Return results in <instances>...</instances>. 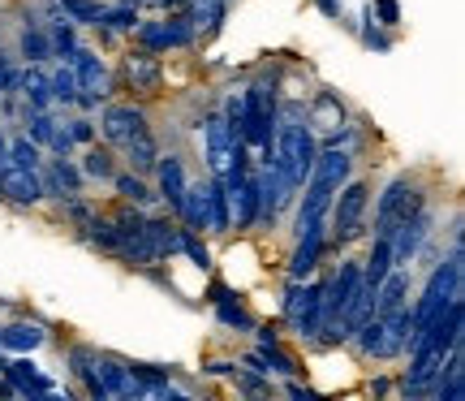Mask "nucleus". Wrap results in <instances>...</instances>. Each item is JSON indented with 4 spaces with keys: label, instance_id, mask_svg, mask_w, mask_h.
Masks as SVG:
<instances>
[{
    "label": "nucleus",
    "instance_id": "nucleus-1",
    "mask_svg": "<svg viewBox=\"0 0 465 401\" xmlns=\"http://www.w3.org/2000/svg\"><path fill=\"white\" fill-rule=\"evenodd\" d=\"M353 350L362 354L366 363H392L401 354L410 350V341H414V316H410V302L397 306V311H388V316H371L366 324L353 328Z\"/></svg>",
    "mask_w": 465,
    "mask_h": 401
},
{
    "label": "nucleus",
    "instance_id": "nucleus-2",
    "mask_svg": "<svg viewBox=\"0 0 465 401\" xmlns=\"http://www.w3.org/2000/svg\"><path fill=\"white\" fill-rule=\"evenodd\" d=\"M366 216H371V185L362 177H349L332 195V207H328V246L345 251L353 242H362L371 234Z\"/></svg>",
    "mask_w": 465,
    "mask_h": 401
},
{
    "label": "nucleus",
    "instance_id": "nucleus-3",
    "mask_svg": "<svg viewBox=\"0 0 465 401\" xmlns=\"http://www.w3.org/2000/svg\"><path fill=\"white\" fill-rule=\"evenodd\" d=\"M306 125L315 130L319 147H328V143H336V147H353V125H349V108L345 100L336 95L332 86H319L315 100L306 104Z\"/></svg>",
    "mask_w": 465,
    "mask_h": 401
},
{
    "label": "nucleus",
    "instance_id": "nucleus-4",
    "mask_svg": "<svg viewBox=\"0 0 465 401\" xmlns=\"http://www.w3.org/2000/svg\"><path fill=\"white\" fill-rule=\"evenodd\" d=\"M422 203H427V190H422L410 173L392 177V182L375 195V237H388L405 216H414Z\"/></svg>",
    "mask_w": 465,
    "mask_h": 401
},
{
    "label": "nucleus",
    "instance_id": "nucleus-5",
    "mask_svg": "<svg viewBox=\"0 0 465 401\" xmlns=\"http://www.w3.org/2000/svg\"><path fill=\"white\" fill-rule=\"evenodd\" d=\"M130 35H134V44H138V48L155 52V56L194 48V44H199V35H194V26H190V17L185 14H164V17H151V22L138 17V26H134Z\"/></svg>",
    "mask_w": 465,
    "mask_h": 401
},
{
    "label": "nucleus",
    "instance_id": "nucleus-6",
    "mask_svg": "<svg viewBox=\"0 0 465 401\" xmlns=\"http://www.w3.org/2000/svg\"><path fill=\"white\" fill-rule=\"evenodd\" d=\"M116 86L134 91L138 100H151V95H160V86H164V61H160L155 52H147V48H138V44H130V48L121 52Z\"/></svg>",
    "mask_w": 465,
    "mask_h": 401
},
{
    "label": "nucleus",
    "instance_id": "nucleus-7",
    "mask_svg": "<svg viewBox=\"0 0 465 401\" xmlns=\"http://www.w3.org/2000/svg\"><path fill=\"white\" fill-rule=\"evenodd\" d=\"M435 220H440V212H435L431 203H422V207H418L414 216H405L397 225V229H392V234H388V251H392V267H410L418 259V251H422V242H427V237L435 234L431 225Z\"/></svg>",
    "mask_w": 465,
    "mask_h": 401
},
{
    "label": "nucleus",
    "instance_id": "nucleus-8",
    "mask_svg": "<svg viewBox=\"0 0 465 401\" xmlns=\"http://www.w3.org/2000/svg\"><path fill=\"white\" fill-rule=\"evenodd\" d=\"M284 324L302 341H315L319 324H323V316H319V281H311V276L306 281H289V289H284Z\"/></svg>",
    "mask_w": 465,
    "mask_h": 401
},
{
    "label": "nucleus",
    "instance_id": "nucleus-9",
    "mask_svg": "<svg viewBox=\"0 0 465 401\" xmlns=\"http://www.w3.org/2000/svg\"><path fill=\"white\" fill-rule=\"evenodd\" d=\"M95 130L104 134V143L108 147H125L130 138H138V134L151 130V117L143 104H100V121H95Z\"/></svg>",
    "mask_w": 465,
    "mask_h": 401
},
{
    "label": "nucleus",
    "instance_id": "nucleus-10",
    "mask_svg": "<svg viewBox=\"0 0 465 401\" xmlns=\"http://www.w3.org/2000/svg\"><path fill=\"white\" fill-rule=\"evenodd\" d=\"M237 143H242V134H232L229 121L220 117V113H207V121H203V160H207V173H212V177H220V182L229 177Z\"/></svg>",
    "mask_w": 465,
    "mask_h": 401
},
{
    "label": "nucleus",
    "instance_id": "nucleus-11",
    "mask_svg": "<svg viewBox=\"0 0 465 401\" xmlns=\"http://www.w3.org/2000/svg\"><path fill=\"white\" fill-rule=\"evenodd\" d=\"M39 185H44V199L61 203L69 195H83V168L74 165V155H44V165H39Z\"/></svg>",
    "mask_w": 465,
    "mask_h": 401
},
{
    "label": "nucleus",
    "instance_id": "nucleus-12",
    "mask_svg": "<svg viewBox=\"0 0 465 401\" xmlns=\"http://www.w3.org/2000/svg\"><path fill=\"white\" fill-rule=\"evenodd\" d=\"M69 65H74L78 91H91V95L108 100V91L116 86V78H113V69H108V61L100 56V48H91V44H78V48H74V56H69Z\"/></svg>",
    "mask_w": 465,
    "mask_h": 401
},
{
    "label": "nucleus",
    "instance_id": "nucleus-13",
    "mask_svg": "<svg viewBox=\"0 0 465 401\" xmlns=\"http://www.w3.org/2000/svg\"><path fill=\"white\" fill-rule=\"evenodd\" d=\"M293 242H298V246H293V255H289L284 276H289V281H306V276H315L319 259H323V251H328V220H319V225H311V229H302Z\"/></svg>",
    "mask_w": 465,
    "mask_h": 401
},
{
    "label": "nucleus",
    "instance_id": "nucleus-14",
    "mask_svg": "<svg viewBox=\"0 0 465 401\" xmlns=\"http://www.w3.org/2000/svg\"><path fill=\"white\" fill-rule=\"evenodd\" d=\"M155 195H160V203L168 207V216H177V207H182V195H185V160L177 155V151H160V160H155Z\"/></svg>",
    "mask_w": 465,
    "mask_h": 401
},
{
    "label": "nucleus",
    "instance_id": "nucleus-15",
    "mask_svg": "<svg viewBox=\"0 0 465 401\" xmlns=\"http://www.w3.org/2000/svg\"><path fill=\"white\" fill-rule=\"evenodd\" d=\"M91 371H95V380H100L104 397H138V376L130 371V363H125V358L95 350V363H91Z\"/></svg>",
    "mask_w": 465,
    "mask_h": 401
},
{
    "label": "nucleus",
    "instance_id": "nucleus-16",
    "mask_svg": "<svg viewBox=\"0 0 465 401\" xmlns=\"http://www.w3.org/2000/svg\"><path fill=\"white\" fill-rule=\"evenodd\" d=\"M0 199H9L14 207H39L44 199V185H39V173L31 168H14L0 165Z\"/></svg>",
    "mask_w": 465,
    "mask_h": 401
},
{
    "label": "nucleus",
    "instance_id": "nucleus-17",
    "mask_svg": "<svg viewBox=\"0 0 465 401\" xmlns=\"http://www.w3.org/2000/svg\"><path fill=\"white\" fill-rule=\"evenodd\" d=\"M0 376L14 385L17 397H52V393H61V388H56V380H48V376L35 367L26 354H22V358H14V363H5V371H0Z\"/></svg>",
    "mask_w": 465,
    "mask_h": 401
},
{
    "label": "nucleus",
    "instance_id": "nucleus-18",
    "mask_svg": "<svg viewBox=\"0 0 465 401\" xmlns=\"http://www.w3.org/2000/svg\"><path fill=\"white\" fill-rule=\"evenodd\" d=\"M17 100H22V108H35V113H56L48 65H22V74H17Z\"/></svg>",
    "mask_w": 465,
    "mask_h": 401
},
{
    "label": "nucleus",
    "instance_id": "nucleus-19",
    "mask_svg": "<svg viewBox=\"0 0 465 401\" xmlns=\"http://www.w3.org/2000/svg\"><path fill=\"white\" fill-rule=\"evenodd\" d=\"M435 401H461L465 397V341H457L449 354H444V367L431 385Z\"/></svg>",
    "mask_w": 465,
    "mask_h": 401
},
{
    "label": "nucleus",
    "instance_id": "nucleus-20",
    "mask_svg": "<svg viewBox=\"0 0 465 401\" xmlns=\"http://www.w3.org/2000/svg\"><path fill=\"white\" fill-rule=\"evenodd\" d=\"M229 203H232V229H254L259 207H263V199H259V173L254 168L229 190Z\"/></svg>",
    "mask_w": 465,
    "mask_h": 401
},
{
    "label": "nucleus",
    "instance_id": "nucleus-21",
    "mask_svg": "<svg viewBox=\"0 0 465 401\" xmlns=\"http://www.w3.org/2000/svg\"><path fill=\"white\" fill-rule=\"evenodd\" d=\"M108 185L116 190L121 203H134V207H143V212H155V207H160V195H155V185H151L143 173H130V168L121 173V168H116Z\"/></svg>",
    "mask_w": 465,
    "mask_h": 401
},
{
    "label": "nucleus",
    "instance_id": "nucleus-22",
    "mask_svg": "<svg viewBox=\"0 0 465 401\" xmlns=\"http://www.w3.org/2000/svg\"><path fill=\"white\" fill-rule=\"evenodd\" d=\"M22 65H48L52 61V48H48V31H44V22L35 14H26L22 22V35H17V52H14Z\"/></svg>",
    "mask_w": 465,
    "mask_h": 401
},
{
    "label": "nucleus",
    "instance_id": "nucleus-23",
    "mask_svg": "<svg viewBox=\"0 0 465 401\" xmlns=\"http://www.w3.org/2000/svg\"><path fill=\"white\" fill-rule=\"evenodd\" d=\"M190 17V26L199 39H212V35L224 31V22H229V0H190L182 9Z\"/></svg>",
    "mask_w": 465,
    "mask_h": 401
},
{
    "label": "nucleus",
    "instance_id": "nucleus-24",
    "mask_svg": "<svg viewBox=\"0 0 465 401\" xmlns=\"http://www.w3.org/2000/svg\"><path fill=\"white\" fill-rule=\"evenodd\" d=\"M48 341V328L35 324V319H17V324H0V350L14 354H35Z\"/></svg>",
    "mask_w": 465,
    "mask_h": 401
},
{
    "label": "nucleus",
    "instance_id": "nucleus-25",
    "mask_svg": "<svg viewBox=\"0 0 465 401\" xmlns=\"http://www.w3.org/2000/svg\"><path fill=\"white\" fill-rule=\"evenodd\" d=\"M207 234L212 237L232 234V203H229V190H224L220 177H207Z\"/></svg>",
    "mask_w": 465,
    "mask_h": 401
},
{
    "label": "nucleus",
    "instance_id": "nucleus-26",
    "mask_svg": "<svg viewBox=\"0 0 465 401\" xmlns=\"http://www.w3.org/2000/svg\"><path fill=\"white\" fill-rule=\"evenodd\" d=\"M177 220H182V229H199V234H207V177H199V182H185Z\"/></svg>",
    "mask_w": 465,
    "mask_h": 401
},
{
    "label": "nucleus",
    "instance_id": "nucleus-27",
    "mask_svg": "<svg viewBox=\"0 0 465 401\" xmlns=\"http://www.w3.org/2000/svg\"><path fill=\"white\" fill-rule=\"evenodd\" d=\"M44 31H48L52 61H69V56H74V48L83 44V39H78V26H74L65 14H52L48 22H44Z\"/></svg>",
    "mask_w": 465,
    "mask_h": 401
},
{
    "label": "nucleus",
    "instance_id": "nucleus-28",
    "mask_svg": "<svg viewBox=\"0 0 465 401\" xmlns=\"http://www.w3.org/2000/svg\"><path fill=\"white\" fill-rule=\"evenodd\" d=\"M83 177L86 182H113L116 173V147H108V143H86L83 147Z\"/></svg>",
    "mask_w": 465,
    "mask_h": 401
},
{
    "label": "nucleus",
    "instance_id": "nucleus-29",
    "mask_svg": "<svg viewBox=\"0 0 465 401\" xmlns=\"http://www.w3.org/2000/svg\"><path fill=\"white\" fill-rule=\"evenodd\" d=\"M48 83H52V104H56V113L61 108H74L78 100V78H74V65L69 61H48Z\"/></svg>",
    "mask_w": 465,
    "mask_h": 401
},
{
    "label": "nucleus",
    "instance_id": "nucleus-30",
    "mask_svg": "<svg viewBox=\"0 0 465 401\" xmlns=\"http://www.w3.org/2000/svg\"><path fill=\"white\" fill-rule=\"evenodd\" d=\"M138 26V5H125V0H116V5H104L100 9V22H95V31L104 39H113V35H130Z\"/></svg>",
    "mask_w": 465,
    "mask_h": 401
},
{
    "label": "nucleus",
    "instance_id": "nucleus-31",
    "mask_svg": "<svg viewBox=\"0 0 465 401\" xmlns=\"http://www.w3.org/2000/svg\"><path fill=\"white\" fill-rule=\"evenodd\" d=\"M125 165H130V173H143V177H151V168H155V160H160V143H155V134H138V138H130L125 143Z\"/></svg>",
    "mask_w": 465,
    "mask_h": 401
},
{
    "label": "nucleus",
    "instance_id": "nucleus-32",
    "mask_svg": "<svg viewBox=\"0 0 465 401\" xmlns=\"http://www.w3.org/2000/svg\"><path fill=\"white\" fill-rule=\"evenodd\" d=\"M78 237L91 242L95 251H104V255H113L116 259V229H113V220L108 216H100V212H95V216H86L83 225H78Z\"/></svg>",
    "mask_w": 465,
    "mask_h": 401
},
{
    "label": "nucleus",
    "instance_id": "nucleus-33",
    "mask_svg": "<svg viewBox=\"0 0 465 401\" xmlns=\"http://www.w3.org/2000/svg\"><path fill=\"white\" fill-rule=\"evenodd\" d=\"M392 272V251H388V237H371V255L362 259V281L371 289H380V281Z\"/></svg>",
    "mask_w": 465,
    "mask_h": 401
},
{
    "label": "nucleus",
    "instance_id": "nucleus-34",
    "mask_svg": "<svg viewBox=\"0 0 465 401\" xmlns=\"http://www.w3.org/2000/svg\"><path fill=\"white\" fill-rule=\"evenodd\" d=\"M44 155H48V151L39 147V143H31L26 134L17 130L14 138H9V160H5V165H14V168H31V173H39V165H44Z\"/></svg>",
    "mask_w": 465,
    "mask_h": 401
},
{
    "label": "nucleus",
    "instance_id": "nucleus-35",
    "mask_svg": "<svg viewBox=\"0 0 465 401\" xmlns=\"http://www.w3.org/2000/svg\"><path fill=\"white\" fill-rule=\"evenodd\" d=\"M56 9H61L74 26H95V22H100L104 0H56Z\"/></svg>",
    "mask_w": 465,
    "mask_h": 401
},
{
    "label": "nucleus",
    "instance_id": "nucleus-36",
    "mask_svg": "<svg viewBox=\"0 0 465 401\" xmlns=\"http://www.w3.org/2000/svg\"><path fill=\"white\" fill-rule=\"evenodd\" d=\"M182 255H185V259H190L194 267H203V272L212 267V251H207V242H203L199 229H182Z\"/></svg>",
    "mask_w": 465,
    "mask_h": 401
},
{
    "label": "nucleus",
    "instance_id": "nucleus-37",
    "mask_svg": "<svg viewBox=\"0 0 465 401\" xmlns=\"http://www.w3.org/2000/svg\"><path fill=\"white\" fill-rule=\"evenodd\" d=\"M366 14H371V22L383 26V31H397L401 26V5L397 0H371V9H366Z\"/></svg>",
    "mask_w": 465,
    "mask_h": 401
},
{
    "label": "nucleus",
    "instance_id": "nucleus-38",
    "mask_svg": "<svg viewBox=\"0 0 465 401\" xmlns=\"http://www.w3.org/2000/svg\"><path fill=\"white\" fill-rule=\"evenodd\" d=\"M65 130H69V138H74V147H86V143H95V134H100L91 117H69Z\"/></svg>",
    "mask_w": 465,
    "mask_h": 401
},
{
    "label": "nucleus",
    "instance_id": "nucleus-39",
    "mask_svg": "<svg viewBox=\"0 0 465 401\" xmlns=\"http://www.w3.org/2000/svg\"><path fill=\"white\" fill-rule=\"evenodd\" d=\"M362 48H371V52H388L392 48V39H388V35H383V26H375V22H371V14H366V22H362Z\"/></svg>",
    "mask_w": 465,
    "mask_h": 401
},
{
    "label": "nucleus",
    "instance_id": "nucleus-40",
    "mask_svg": "<svg viewBox=\"0 0 465 401\" xmlns=\"http://www.w3.org/2000/svg\"><path fill=\"white\" fill-rule=\"evenodd\" d=\"M232 385L242 388V393H272V380H267V376H259V371H250V376L232 371Z\"/></svg>",
    "mask_w": 465,
    "mask_h": 401
},
{
    "label": "nucleus",
    "instance_id": "nucleus-41",
    "mask_svg": "<svg viewBox=\"0 0 465 401\" xmlns=\"http://www.w3.org/2000/svg\"><path fill=\"white\" fill-rule=\"evenodd\" d=\"M48 155H74V138H69L65 121H56V134H52V147H48Z\"/></svg>",
    "mask_w": 465,
    "mask_h": 401
},
{
    "label": "nucleus",
    "instance_id": "nucleus-42",
    "mask_svg": "<svg viewBox=\"0 0 465 401\" xmlns=\"http://www.w3.org/2000/svg\"><path fill=\"white\" fill-rule=\"evenodd\" d=\"M207 376H232V371H237V363H229V358H216V363H207Z\"/></svg>",
    "mask_w": 465,
    "mask_h": 401
},
{
    "label": "nucleus",
    "instance_id": "nucleus-43",
    "mask_svg": "<svg viewBox=\"0 0 465 401\" xmlns=\"http://www.w3.org/2000/svg\"><path fill=\"white\" fill-rule=\"evenodd\" d=\"M315 5H319V14H323V17L341 22V0H315Z\"/></svg>",
    "mask_w": 465,
    "mask_h": 401
},
{
    "label": "nucleus",
    "instance_id": "nucleus-44",
    "mask_svg": "<svg viewBox=\"0 0 465 401\" xmlns=\"http://www.w3.org/2000/svg\"><path fill=\"white\" fill-rule=\"evenodd\" d=\"M151 5H155L160 14H182V9L190 5V0H151Z\"/></svg>",
    "mask_w": 465,
    "mask_h": 401
},
{
    "label": "nucleus",
    "instance_id": "nucleus-45",
    "mask_svg": "<svg viewBox=\"0 0 465 401\" xmlns=\"http://www.w3.org/2000/svg\"><path fill=\"white\" fill-rule=\"evenodd\" d=\"M371 393H375V397H388V393H392V380H388V376L371 380Z\"/></svg>",
    "mask_w": 465,
    "mask_h": 401
},
{
    "label": "nucleus",
    "instance_id": "nucleus-46",
    "mask_svg": "<svg viewBox=\"0 0 465 401\" xmlns=\"http://www.w3.org/2000/svg\"><path fill=\"white\" fill-rule=\"evenodd\" d=\"M9 160V130H5V121H0V165Z\"/></svg>",
    "mask_w": 465,
    "mask_h": 401
},
{
    "label": "nucleus",
    "instance_id": "nucleus-47",
    "mask_svg": "<svg viewBox=\"0 0 465 401\" xmlns=\"http://www.w3.org/2000/svg\"><path fill=\"white\" fill-rule=\"evenodd\" d=\"M0 371H5V358H0Z\"/></svg>",
    "mask_w": 465,
    "mask_h": 401
}]
</instances>
